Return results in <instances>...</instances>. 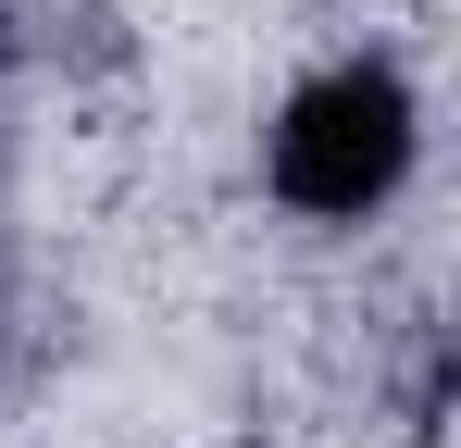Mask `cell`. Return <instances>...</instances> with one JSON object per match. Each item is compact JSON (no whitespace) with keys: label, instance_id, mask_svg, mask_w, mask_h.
Returning a JSON list of instances; mask_svg holds the SVG:
<instances>
[{"label":"cell","instance_id":"6da1fadb","mask_svg":"<svg viewBox=\"0 0 461 448\" xmlns=\"http://www.w3.org/2000/svg\"><path fill=\"white\" fill-rule=\"evenodd\" d=\"M411 138H424V112H411L399 63H324L312 87H287L262 175H275V200H287V212L362 224L386 187L411 175Z\"/></svg>","mask_w":461,"mask_h":448}]
</instances>
